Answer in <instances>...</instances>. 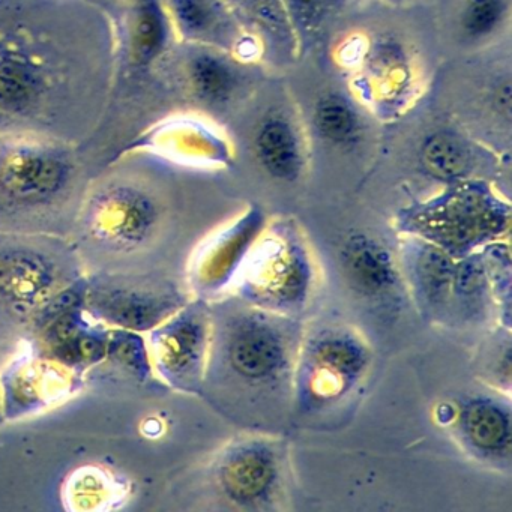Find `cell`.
<instances>
[{
  "label": "cell",
  "instance_id": "obj_1",
  "mask_svg": "<svg viewBox=\"0 0 512 512\" xmlns=\"http://www.w3.org/2000/svg\"><path fill=\"white\" fill-rule=\"evenodd\" d=\"M115 80V37L89 0H0V134L82 146Z\"/></svg>",
  "mask_w": 512,
  "mask_h": 512
},
{
  "label": "cell",
  "instance_id": "obj_2",
  "mask_svg": "<svg viewBox=\"0 0 512 512\" xmlns=\"http://www.w3.org/2000/svg\"><path fill=\"white\" fill-rule=\"evenodd\" d=\"M212 310L208 377L226 379L244 391L292 389L304 326L296 317L271 313L239 301ZM205 379V380H206Z\"/></svg>",
  "mask_w": 512,
  "mask_h": 512
},
{
  "label": "cell",
  "instance_id": "obj_3",
  "mask_svg": "<svg viewBox=\"0 0 512 512\" xmlns=\"http://www.w3.org/2000/svg\"><path fill=\"white\" fill-rule=\"evenodd\" d=\"M511 203L488 179H458L424 200L404 206L394 218L397 235L424 239L454 257L469 256L508 239Z\"/></svg>",
  "mask_w": 512,
  "mask_h": 512
},
{
  "label": "cell",
  "instance_id": "obj_4",
  "mask_svg": "<svg viewBox=\"0 0 512 512\" xmlns=\"http://www.w3.org/2000/svg\"><path fill=\"white\" fill-rule=\"evenodd\" d=\"M232 287L245 304L301 319L316 292L317 266L299 224L289 218L268 221Z\"/></svg>",
  "mask_w": 512,
  "mask_h": 512
},
{
  "label": "cell",
  "instance_id": "obj_5",
  "mask_svg": "<svg viewBox=\"0 0 512 512\" xmlns=\"http://www.w3.org/2000/svg\"><path fill=\"white\" fill-rule=\"evenodd\" d=\"M80 178L79 146L38 134H0V209L55 208L74 193Z\"/></svg>",
  "mask_w": 512,
  "mask_h": 512
},
{
  "label": "cell",
  "instance_id": "obj_6",
  "mask_svg": "<svg viewBox=\"0 0 512 512\" xmlns=\"http://www.w3.org/2000/svg\"><path fill=\"white\" fill-rule=\"evenodd\" d=\"M373 352L358 329L325 323L302 334L292 394L302 412H322L346 400L367 377Z\"/></svg>",
  "mask_w": 512,
  "mask_h": 512
},
{
  "label": "cell",
  "instance_id": "obj_7",
  "mask_svg": "<svg viewBox=\"0 0 512 512\" xmlns=\"http://www.w3.org/2000/svg\"><path fill=\"white\" fill-rule=\"evenodd\" d=\"M163 203L127 154H119L109 173L86 191L83 227L92 241L118 251L143 247L160 227Z\"/></svg>",
  "mask_w": 512,
  "mask_h": 512
},
{
  "label": "cell",
  "instance_id": "obj_8",
  "mask_svg": "<svg viewBox=\"0 0 512 512\" xmlns=\"http://www.w3.org/2000/svg\"><path fill=\"white\" fill-rule=\"evenodd\" d=\"M100 8L115 37L113 92L155 76V68L176 44L163 0H89ZM130 92V91H128ZM110 94V97H112Z\"/></svg>",
  "mask_w": 512,
  "mask_h": 512
},
{
  "label": "cell",
  "instance_id": "obj_9",
  "mask_svg": "<svg viewBox=\"0 0 512 512\" xmlns=\"http://www.w3.org/2000/svg\"><path fill=\"white\" fill-rule=\"evenodd\" d=\"M211 341V304L190 299L146 335L152 371L175 391L200 394L205 389Z\"/></svg>",
  "mask_w": 512,
  "mask_h": 512
},
{
  "label": "cell",
  "instance_id": "obj_10",
  "mask_svg": "<svg viewBox=\"0 0 512 512\" xmlns=\"http://www.w3.org/2000/svg\"><path fill=\"white\" fill-rule=\"evenodd\" d=\"M190 301L170 283L128 275L86 278L83 308L95 322L112 329L148 334Z\"/></svg>",
  "mask_w": 512,
  "mask_h": 512
},
{
  "label": "cell",
  "instance_id": "obj_11",
  "mask_svg": "<svg viewBox=\"0 0 512 512\" xmlns=\"http://www.w3.org/2000/svg\"><path fill=\"white\" fill-rule=\"evenodd\" d=\"M283 446L275 439L250 436L221 452L214 469L215 485L223 499L245 511L275 508L284 485Z\"/></svg>",
  "mask_w": 512,
  "mask_h": 512
},
{
  "label": "cell",
  "instance_id": "obj_12",
  "mask_svg": "<svg viewBox=\"0 0 512 512\" xmlns=\"http://www.w3.org/2000/svg\"><path fill=\"white\" fill-rule=\"evenodd\" d=\"M82 379L43 352L20 355L0 374V415L16 421L58 406L79 391Z\"/></svg>",
  "mask_w": 512,
  "mask_h": 512
},
{
  "label": "cell",
  "instance_id": "obj_13",
  "mask_svg": "<svg viewBox=\"0 0 512 512\" xmlns=\"http://www.w3.org/2000/svg\"><path fill=\"white\" fill-rule=\"evenodd\" d=\"M266 223L263 209L251 205L235 220L208 236L197 248L188 272L196 298L211 301L232 287L242 262Z\"/></svg>",
  "mask_w": 512,
  "mask_h": 512
},
{
  "label": "cell",
  "instance_id": "obj_14",
  "mask_svg": "<svg viewBox=\"0 0 512 512\" xmlns=\"http://www.w3.org/2000/svg\"><path fill=\"white\" fill-rule=\"evenodd\" d=\"M239 64L242 62L220 50L176 41L154 74L173 80L199 106L220 109L241 86Z\"/></svg>",
  "mask_w": 512,
  "mask_h": 512
},
{
  "label": "cell",
  "instance_id": "obj_15",
  "mask_svg": "<svg viewBox=\"0 0 512 512\" xmlns=\"http://www.w3.org/2000/svg\"><path fill=\"white\" fill-rule=\"evenodd\" d=\"M178 43L211 47L250 62L262 56L259 41L248 34L227 0H163Z\"/></svg>",
  "mask_w": 512,
  "mask_h": 512
},
{
  "label": "cell",
  "instance_id": "obj_16",
  "mask_svg": "<svg viewBox=\"0 0 512 512\" xmlns=\"http://www.w3.org/2000/svg\"><path fill=\"white\" fill-rule=\"evenodd\" d=\"M397 259L406 293L422 319L434 325L454 323V257L424 239L398 235Z\"/></svg>",
  "mask_w": 512,
  "mask_h": 512
},
{
  "label": "cell",
  "instance_id": "obj_17",
  "mask_svg": "<svg viewBox=\"0 0 512 512\" xmlns=\"http://www.w3.org/2000/svg\"><path fill=\"white\" fill-rule=\"evenodd\" d=\"M415 82L412 59L403 44L376 38L365 46L355 76L356 94L380 118L395 119L409 107Z\"/></svg>",
  "mask_w": 512,
  "mask_h": 512
},
{
  "label": "cell",
  "instance_id": "obj_18",
  "mask_svg": "<svg viewBox=\"0 0 512 512\" xmlns=\"http://www.w3.org/2000/svg\"><path fill=\"white\" fill-rule=\"evenodd\" d=\"M467 454L490 466L511 463V395L490 388L485 394L469 395L454 407L449 424Z\"/></svg>",
  "mask_w": 512,
  "mask_h": 512
},
{
  "label": "cell",
  "instance_id": "obj_19",
  "mask_svg": "<svg viewBox=\"0 0 512 512\" xmlns=\"http://www.w3.org/2000/svg\"><path fill=\"white\" fill-rule=\"evenodd\" d=\"M143 149L170 163L193 167L229 166V143L205 121L193 116L175 115L152 122L125 145Z\"/></svg>",
  "mask_w": 512,
  "mask_h": 512
},
{
  "label": "cell",
  "instance_id": "obj_20",
  "mask_svg": "<svg viewBox=\"0 0 512 512\" xmlns=\"http://www.w3.org/2000/svg\"><path fill=\"white\" fill-rule=\"evenodd\" d=\"M347 286L368 304L394 310L406 293L397 251L368 232L347 236L338 251Z\"/></svg>",
  "mask_w": 512,
  "mask_h": 512
},
{
  "label": "cell",
  "instance_id": "obj_21",
  "mask_svg": "<svg viewBox=\"0 0 512 512\" xmlns=\"http://www.w3.org/2000/svg\"><path fill=\"white\" fill-rule=\"evenodd\" d=\"M67 286L58 262L43 248L23 242L0 245V304L14 313H40Z\"/></svg>",
  "mask_w": 512,
  "mask_h": 512
},
{
  "label": "cell",
  "instance_id": "obj_22",
  "mask_svg": "<svg viewBox=\"0 0 512 512\" xmlns=\"http://www.w3.org/2000/svg\"><path fill=\"white\" fill-rule=\"evenodd\" d=\"M40 332L41 352L80 376L106 359L110 328L92 320L83 305L58 314Z\"/></svg>",
  "mask_w": 512,
  "mask_h": 512
},
{
  "label": "cell",
  "instance_id": "obj_23",
  "mask_svg": "<svg viewBox=\"0 0 512 512\" xmlns=\"http://www.w3.org/2000/svg\"><path fill=\"white\" fill-rule=\"evenodd\" d=\"M254 160L275 181L296 182L307 166L304 140L298 125L283 112L263 116L254 130Z\"/></svg>",
  "mask_w": 512,
  "mask_h": 512
},
{
  "label": "cell",
  "instance_id": "obj_24",
  "mask_svg": "<svg viewBox=\"0 0 512 512\" xmlns=\"http://www.w3.org/2000/svg\"><path fill=\"white\" fill-rule=\"evenodd\" d=\"M248 34L253 35L263 56L277 64H292L301 49L295 29L281 0H227Z\"/></svg>",
  "mask_w": 512,
  "mask_h": 512
},
{
  "label": "cell",
  "instance_id": "obj_25",
  "mask_svg": "<svg viewBox=\"0 0 512 512\" xmlns=\"http://www.w3.org/2000/svg\"><path fill=\"white\" fill-rule=\"evenodd\" d=\"M494 311L490 280L481 250L455 259L452 284V319L484 322Z\"/></svg>",
  "mask_w": 512,
  "mask_h": 512
},
{
  "label": "cell",
  "instance_id": "obj_26",
  "mask_svg": "<svg viewBox=\"0 0 512 512\" xmlns=\"http://www.w3.org/2000/svg\"><path fill=\"white\" fill-rule=\"evenodd\" d=\"M419 155L425 172L443 184L458 179H485L479 173L482 157L476 155L472 145L457 134L448 131L431 134L422 143Z\"/></svg>",
  "mask_w": 512,
  "mask_h": 512
},
{
  "label": "cell",
  "instance_id": "obj_27",
  "mask_svg": "<svg viewBox=\"0 0 512 512\" xmlns=\"http://www.w3.org/2000/svg\"><path fill=\"white\" fill-rule=\"evenodd\" d=\"M127 494V484L121 478L98 466L74 470L64 490L68 508L79 511L116 508L127 499Z\"/></svg>",
  "mask_w": 512,
  "mask_h": 512
},
{
  "label": "cell",
  "instance_id": "obj_28",
  "mask_svg": "<svg viewBox=\"0 0 512 512\" xmlns=\"http://www.w3.org/2000/svg\"><path fill=\"white\" fill-rule=\"evenodd\" d=\"M313 127L323 142L337 148H347L358 143L362 122L355 106L335 92H328L313 107Z\"/></svg>",
  "mask_w": 512,
  "mask_h": 512
},
{
  "label": "cell",
  "instance_id": "obj_29",
  "mask_svg": "<svg viewBox=\"0 0 512 512\" xmlns=\"http://www.w3.org/2000/svg\"><path fill=\"white\" fill-rule=\"evenodd\" d=\"M499 326L511 329V248L508 239L481 248Z\"/></svg>",
  "mask_w": 512,
  "mask_h": 512
},
{
  "label": "cell",
  "instance_id": "obj_30",
  "mask_svg": "<svg viewBox=\"0 0 512 512\" xmlns=\"http://www.w3.org/2000/svg\"><path fill=\"white\" fill-rule=\"evenodd\" d=\"M125 373L146 382L154 374L149 359L146 335L127 329H112L107 341L106 359Z\"/></svg>",
  "mask_w": 512,
  "mask_h": 512
},
{
  "label": "cell",
  "instance_id": "obj_31",
  "mask_svg": "<svg viewBox=\"0 0 512 512\" xmlns=\"http://www.w3.org/2000/svg\"><path fill=\"white\" fill-rule=\"evenodd\" d=\"M509 16V0H464L458 28L467 40L481 41L496 34Z\"/></svg>",
  "mask_w": 512,
  "mask_h": 512
},
{
  "label": "cell",
  "instance_id": "obj_32",
  "mask_svg": "<svg viewBox=\"0 0 512 512\" xmlns=\"http://www.w3.org/2000/svg\"><path fill=\"white\" fill-rule=\"evenodd\" d=\"M511 329L499 326L479 356V370L488 388L511 395Z\"/></svg>",
  "mask_w": 512,
  "mask_h": 512
},
{
  "label": "cell",
  "instance_id": "obj_33",
  "mask_svg": "<svg viewBox=\"0 0 512 512\" xmlns=\"http://www.w3.org/2000/svg\"><path fill=\"white\" fill-rule=\"evenodd\" d=\"M287 16L295 29L299 49L304 50L316 37L320 26L328 17L329 4L332 0H281Z\"/></svg>",
  "mask_w": 512,
  "mask_h": 512
},
{
  "label": "cell",
  "instance_id": "obj_34",
  "mask_svg": "<svg viewBox=\"0 0 512 512\" xmlns=\"http://www.w3.org/2000/svg\"><path fill=\"white\" fill-rule=\"evenodd\" d=\"M0 416H2V415H0Z\"/></svg>",
  "mask_w": 512,
  "mask_h": 512
}]
</instances>
